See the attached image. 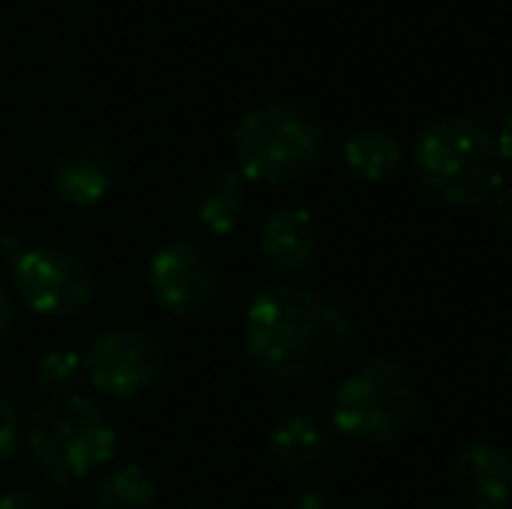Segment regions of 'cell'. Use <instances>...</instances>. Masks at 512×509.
Here are the masks:
<instances>
[{
    "label": "cell",
    "mask_w": 512,
    "mask_h": 509,
    "mask_svg": "<svg viewBox=\"0 0 512 509\" xmlns=\"http://www.w3.org/2000/svg\"><path fill=\"white\" fill-rule=\"evenodd\" d=\"M495 140H499V150H502V161H506V171H512V105H509L506 112H502L499 133H495Z\"/></svg>",
    "instance_id": "obj_20"
},
{
    "label": "cell",
    "mask_w": 512,
    "mask_h": 509,
    "mask_svg": "<svg viewBox=\"0 0 512 509\" xmlns=\"http://www.w3.org/2000/svg\"><path fill=\"white\" fill-rule=\"evenodd\" d=\"M345 168L359 178V182H391L405 164V147L391 129L380 126H363L356 133H349V140L342 143Z\"/></svg>",
    "instance_id": "obj_12"
},
{
    "label": "cell",
    "mask_w": 512,
    "mask_h": 509,
    "mask_svg": "<svg viewBox=\"0 0 512 509\" xmlns=\"http://www.w3.org/2000/svg\"><path fill=\"white\" fill-rule=\"evenodd\" d=\"M115 185V157L105 143H74L53 164V189L70 206H98Z\"/></svg>",
    "instance_id": "obj_11"
},
{
    "label": "cell",
    "mask_w": 512,
    "mask_h": 509,
    "mask_svg": "<svg viewBox=\"0 0 512 509\" xmlns=\"http://www.w3.org/2000/svg\"><path fill=\"white\" fill-rule=\"evenodd\" d=\"M98 509H154L157 506V485L136 464H115L98 475L91 489Z\"/></svg>",
    "instance_id": "obj_15"
},
{
    "label": "cell",
    "mask_w": 512,
    "mask_h": 509,
    "mask_svg": "<svg viewBox=\"0 0 512 509\" xmlns=\"http://www.w3.org/2000/svg\"><path fill=\"white\" fill-rule=\"evenodd\" d=\"M450 489L464 509H506L512 499V457L495 443H464L450 457Z\"/></svg>",
    "instance_id": "obj_9"
},
{
    "label": "cell",
    "mask_w": 512,
    "mask_h": 509,
    "mask_svg": "<svg viewBox=\"0 0 512 509\" xmlns=\"http://www.w3.org/2000/svg\"><path fill=\"white\" fill-rule=\"evenodd\" d=\"M147 286L157 304L175 318L203 314L220 293L213 262L192 241H171V245L157 248L147 265Z\"/></svg>",
    "instance_id": "obj_8"
},
{
    "label": "cell",
    "mask_w": 512,
    "mask_h": 509,
    "mask_svg": "<svg viewBox=\"0 0 512 509\" xmlns=\"http://www.w3.org/2000/svg\"><path fill=\"white\" fill-rule=\"evenodd\" d=\"M25 443L35 468L53 485H74L105 468L115 454V429L88 398H49L32 412Z\"/></svg>",
    "instance_id": "obj_3"
},
{
    "label": "cell",
    "mask_w": 512,
    "mask_h": 509,
    "mask_svg": "<svg viewBox=\"0 0 512 509\" xmlns=\"http://www.w3.org/2000/svg\"><path fill=\"white\" fill-rule=\"evenodd\" d=\"M411 168L418 182L450 206H485L506 182V161L495 133L474 116L443 112L415 133Z\"/></svg>",
    "instance_id": "obj_2"
},
{
    "label": "cell",
    "mask_w": 512,
    "mask_h": 509,
    "mask_svg": "<svg viewBox=\"0 0 512 509\" xmlns=\"http://www.w3.org/2000/svg\"><path fill=\"white\" fill-rule=\"evenodd\" d=\"M439 509H450V506H439Z\"/></svg>",
    "instance_id": "obj_23"
},
{
    "label": "cell",
    "mask_w": 512,
    "mask_h": 509,
    "mask_svg": "<svg viewBox=\"0 0 512 509\" xmlns=\"http://www.w3.org/2000/svg\"><path fill=\"white\" fill-rule=\"evenodd\" d=\"M0 509H49V506L35 492H4L0 496Z\"/></svg>",
    "instance_id": "obj_19"
},
{
    "label": "cell",
    "mask_w": 512,
    "mask_h": 509,
    "mask_svg": "<svg viewBox=\"0 0 512 509\" xmlns=\"http://www.w3.org/2000/svg\"><path fill=\"white\" fill-rule=\"evenodd\" d=\"M244 210H248V185H244V175H237V171L206 175L199 182L196 196H192V213L213 234L234 231L241 224Z\"/></svg>",
    "instance_id": "obj_13"
},
{
    "label": "cell",
    "mask_w": 512,
    "mask_h": 509,
    "mask_svg": "<svg viewBox=\"0 0 512 509\" xmlns=\"http://www.w3.org/2000/svg\"><path fill=\"white\" fill-rule=\"evenodd\" d=\"M258 248H262L265 265L276 276H300L321 252L317 220L300 206H283L265 220Z\"/></svg>",
    "instance_id": "obj_10"
},
{
    "label": "cell",
    "mask_w": 512,
    "mask_h": 509,
    "mask_svg": "<svg viewBox=\"0 0 512 509\" xmlns=\"http://www.w3.org/2000/svg\"><path fill=\"white\" fill-rule=\"evenodd\" d=\"M21 304L42 318H74L95 300V272L67 248H21L11 262Z\"/></svg>",
    "instance_id": "obj_6"
},
{
    "label": "cell",
    "mask_w": 512,
    "mask_h": 509,
    "mask_svg": "<svg viewBox=\"0 0 512 509\" xmlns=\"http://www.w3.org/2000/svg\"><path fill=\"white\" fill-rule=\"evenodd\" d=\"M84 381H88V377H84L81 353L53 349V353H46L35 363V384H39V391L49 394V398H67V394H74Z\"/></svg>",
    "instance_id": "obj_16"
},
{
    "label": "cell",
    "mask_w": 512,
    "mask_h": 509,
    "mask_svg": "<svg viewBox=\"0 0 512 509\" xmlns=\"http://www.w3.org/2000/svg\"><path fill=\"white\" fill-rule=\"evenodd\" d=\"M492 203H495V224L502 227V234L512 238V185H502L492 196Z\"/></svg>",
    "instance_id": "obj_18"
},
{
    "label": "cell",
    "mask_w": 512,
    "mask_h": 509,
    "mask_svg": "<svg viewBox=\"0 0 512 509\" xmlns=\"http://www.w3.org/2000/svg\"><path fill=\"white\" fill-rule=\"evenodd\" d=\"M418 408L415 377L394 356H373L349 374L331 401V422L352 443L384 447L411 426Z\"/></svg>",
    "instance_id": "obj_5"
},
{
    "label": "cell",
    "mask_w": 512,
    "mask_h": 509,
    "mask_svg": "<svg viewBox=\"0 0 512 509\" xmlns=\"http://www.w3.org/2000/svg\"><path fill=\"white\" fill-rule=\"evenodd\" d=\"M265 450H269V457L279 468L307 471L310 464H317L328 454V429L314 415H286L269 433Z\"/></svg>",
    "instance_id": "obj_14"
},
{
    "label": "cell",
    "mask_w": 512,
    "mask_h": 509,
    "mask_svg": "<svg viewBox=\"0 0 512 509\" xmlns=\"http://www.w3.org/2000/svg\"><path fill=\"white\" fill-rule=\"evenodd\" d=\"M14 321H18V304H14L11 293L0 286V342L7 339V332L14 328Z\"/></svg>",
    "instance_id": "obj_21"
},
{
    "label": "cell",
    "mask_w": 512,
    "mask_h": 509,
    "mask_svg": "<svg viewBox=\"0 0 512 509\" xmlns=\"http://www.w3.org/2000/svg\"><path fill=\"white\" fill-rule=\"evenodd\" d=\"M230 147L244 178L262 185H293L321 164L324 129L297 105L269 102L237 119Z\"/></svg>",
    "instance_id": "obj_4"
},
{
    "label": "cell",
    "mask_w": 512,
    "mask_h": 509,
    "mask_svg": "<svg viewBox=\"0 0 512 509\" xmlns=\"http://www.w3.org/2000/svg\"><path fill=\"white\" fill-rule=\"evenodd\" d=\"M168 353L164 346L143 328H108L95 335L84 353V377L112 398H140L164 377Z\"/></svg>",
    "instance_id": "obj_7"
},
{
    "label": "cell",
    "mask_w": 512,
    "mask_h": 509,
    "mask_svg": "<svg viewBox=\"0 0 512 509\" xmlns=\"http://www.w3.org/2000/svg\"><path fill=\"white\" fill-rule=\"evenodd\" d=\"M509 374H512V349H509Z\"/></svg>",
    "instance_id": "obj_22"
},
{
    "label": "cell",
    "mask_w": 512,
    "mask_h": 509,
    "mask_svg": "<svg viewBox=\"0 0 512 509\" xmlns=\"http://www.w3.org/2000/svg\"><path fill=\"white\" fill-rule=\"evenodd\" d=\"M21 440H25V429H21V415L18 408L7 398H0V464L11 461L18 454Z\"/></svg>",
    "instance_id": "obj_17"
},
{
    "label": "cell",
    "mask_w": 512,
    "mask_h": 509,
    "mask_svg": "<svg viewBox=\"0 0 512 509\" xmlns=\"http://www.w3.org/2000/svg\"><path fill=\"white\" fill-rule=\"evenodd\" d=\"M352 342V321L321 293L300 286H269L248 304V356L279 381H307L342 360Z\"/></svg>",
    "instance_id": "obj_1"
}]
</instances>
